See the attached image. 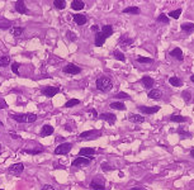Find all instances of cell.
<instances>
[{
    "instance_id": "obj_1",
    "label": "cell",
    "mask_w": 194,
    "mask_h": 190,
    "mask_svg": "<svg viewBox=\"0 0 194 190\" xmlns=\"http://www.w3.org/2000/svg\"><path fill=\"white\" fill-rule=\"evenodd\" d=\"M112 34H113V27L109 26V24H108V26H103L102 31H99L95 34V41H94V43H95L97 47H102L107 38L111 37Z\"/></svg>"
},
{
    "instance_id": "obj_2",
    "label": "cell",
    "mask_w": 194,
    "mask_h": 190,
    "mask_svg": "<svg viewBox=\"0 0 194 190\" xmlns=\"http://www.w3.org/2000/svg\"><path fill=\"white\" fill-rule=\"evenodd\" d=\"M95 85H97V89L100 90L103 93H108L109 90L113 88V84H112V80L111 77H108V76H99L95 81Z\"/></svg>"
},
{
    "instance_id": "obj_3",
    "label": "cell",
    "mask_w": 194,
    "mask_h": 190,
    "mask_svg": "<svg viewBox=\"0 0 194 190\" xmlns=\"http://www.w3.org/2000/svg\"><path fill=\"white\" fill-rule=\"evenodd\" d=\"M12 118L19 123H33L37 121V115L33 113H23V114H12Z\"/></svg>"
},
{
    "instance_id": "obj_4",
    "label": "cell",
    "mask_w": 194,
    "mask_h": 190,
    "mask_svg": "<svg viewBox=\"0 0 194 190\" xmlns=\"http://www.w3.org/2000/svg\"><path fill=\"white\" fill-rule=\"evenodd\" d=\"M72 145L69 143V142H65V143H61L55 148V155H66L69 153L70 150H71Z\"/></svg>"
},
{
    "instance_id": "obj_5",
    "label": "cell",
    "mask_w": 194,
    "mask_h": 190,
    "mask_svg": "<svg viewBox=\"0 0 194 190\" xmlns=\"http://www.w3.org/2000/svg\"><path fill=\"white\" fill-rule=\"evenodd\" d=\"M90 189L92 190H105V186H104V179L102 176H95V179L90 183Z\"/></svg>"
},
{
    "instance_id": "obj_6",
    "label": "cell",
    "mask_w": 194,
    "mask_h": 190,
    "mask_svg": "<svg viewBox=\"0 0 194 190\" xmlns=\"http://www.w3.org/2000/svg\"><path fill=\"white\" fill-rule=\"evenodd\" d=\"M41 93L47 98H52V96H55V95H57L60 93V89L56 88V86H46V88H43L41 90Z\"/></svg>"
},
{
    "instance_id": "obj_7",
    "label": "cell",
    "mask_w": 194,
    "mask_h": 190,
    "mask_svg": "<svg viewBox=\"0 0 194 190\" xmlns=\"http://www.w3.org/2000/svg\"><path fill=\"white\" fill-rule=\"evenodd\" d=\"M62 71L65 74H70V75H78L81 72V69L78 67L76 65H74V64H67L65 66V67L62 69Z\"/></svg>"
},
{
    "instance_id": "obj_8",
    "label": "cell",
    "mask_w": 194,
    "mask_h": 190,
    "mask_svg": "<svg viewBox=\"0 0 194 190\" xmlns=\"http://www.w3.org/2000/svg\"><path fill=\"white\" fill-rule=\"evenodd\" d=\"M98 118H100L102 121H105L107 123H109V124H114L116 121H117V117H116V114H113V113H102L100 115H98Z\"/></svg>"
},
{
    "instance_id": "obj_9",
    "label": "cell",
    "mask_w": 194,
    "mask_h": 190,
    "mask_svg": "<svg viewBox=\"0 0 194 190\" xmlns=\"http://www.w3.org/2000/svg\"><path fill=\"white\" fill-rule=\"evenodd\" d=\"M92 159H86V157H78L75 159L72 162H71V166L72 167H78V166H88L90 164Z\"/></svg>"
},
{
    "instance_id": "obj_10",
    "label": "cell",
    "mask_w": 194,
    "mask_h": 190,
    "mask_svg": "<svg viewBox=\"0 0 194 190\" xmlns=\"http://www.w3.org/2000/svg\"><path fill=\"white\" fill-rule=\"evenodd\" d=\"M24 170V165L23 164H14L9 167V172L13 174V175H20Z\"/></svg>"
},
{
    "instance_id": "obj_11",
    "label": "cell",
    "mask_w": 194,
    "mask_h": 190,
    "mask_svg": "<svg viewBox=\"0 0 194 190\" xmlns=\"http://www.w3.org/2000/svg\"><path fill=\"white\" fill-rule=\"evenodd\" d=\"M140 112H142L145 114H154V113H157L160 110V107L159 105H154V107H138Z\"/></svg>"
},
{
    "instance_id": "obj_12",
    "label": "cell",
    "mask_w": 194,
    "mask_h": 190,
    "mask_svg": "<svg viewBox=\"0 0 194 190\" xmlns=\"http://www.w3.org/2000/svg\"><path fill=\"white\" fill-rule=\"evenodd\" d=\"M72 19H74V22L76 23L78 26H84L85 23L88 22V18H86L85 14H74Z\"/></svg>"
},
{
    "instance_id": "obj_13",
    "label": "cell",
    "mask_w": 194,
    "mask_h": 190,
    "mask_svg": "<svg viewBox=\"0 0 194 190\" xmlns=\"http://www.w3.org/2000/svg\"><path fill=\"white\" fill-rule=\"evenodd\" d=\"M95 153V148L93 147H84L79 151V157H85V156H93Z\"/></svg>"
},
{
    "instance_id": "obj_14",
    "label": "cell",
    "mask_w": 194,
    "mask_h": 190,
    "mask_svg": "<svg viewBox=\"0 0 194 190\" xmlns=\"http://www.w3.org/2000/svg\"><path fill=\"white\" fill-rule=\"evenodd\" d=\"M15 10L18 13H20V14H28V13H29L23 0H18V1L15 3Z\"/></svg>"
},
{
    "instance_id": "obj_15",
    "label": "cell",
    "mask_w": 194,
    "mask_h": 190,
    "mask_svg": "<svg viewBox=\"0 0 194 190\" xmlns=\"http://www.w3.org/2000/svg\"><path fill=\"white\" fill-rule=\"evenodd\" d=\"M170 56L171 57H175L178 61H183L184 60V56H183V51L182 48H179V47H175L174 50L170 51Z\"/></svg>"
},
{
    "instance_id": "obj_16",
    "label": "cell",
    "mask_w": 194,
    "mask_h": 190,
    "mask_svg": "<svg viewBox=\"0 0 194 190\" xmlns=\"http://www.w3.org/2000/svg\"><path fill=\"white\" fill-rule=\"evenodd\" d=\"M93 134H99V132L95 131V129H92V131H86V132H83V133H80L78 138L80 141H83V140H90V137Z\"/></svg>"
},
{
    "instance_id": "obj_17",
    "label": "cell",
    "mask_w": 194,
    "mask_h": 190,
    "mask_svg": "<svg viewBox=\"0 0 194 190\" xmlns=\"http://www.w3.org/2000/svg\"><path fill=\"white\" fill-rule=\"evenodd\" d=\"M55 132V128L50 126V124H45L42 127V131H41V137H47V136H51L52 133Z\"/></svg>"
},
{
    "instance_id": "obj_18",
    "label": "cell",
    "mask_w": 194,
    "mask_h": 190,
    "mask_svg": "<svg viewBox=\"0 0 194 190\" xmlns=\"http://www.w3.org/2000/svg\"><path fill=\"white\" fill-rule=\"evenodd\" d=\"M71 8L74 10H83L85 8V3L81 0H74V1H71Z\"/></svg>"
},
{
    "instance_id": "obj_19",
    "label": "cell",
    "mask_w": 194,
    "mask_h": 190,
    "mask_svg": "<svg viewBox=\"0 0 194 190\" xmlns=\"http://www.w3.org/2000/svg\"><path fill=\"white\" fill-rule=\"evenodd\" d=\"M141 81H142V84L145 85V88H147V89H151V88L154 86V84H155L154 79L150 77V76H143Z\"/></svg>"
},
{
    "instance_id": "obj_20",
    "label": "cell",
    "mask_w": 194,
    "mask_h": 190,
    "mask_svg": "<svg viewBox=\"0 0 194 190\" xmlns=\"http://www.w3.org/2000/svg\"><path fill=\"white\" fill-rule=\"evenodd\" d=\"M128 119L133 123H143L145 122V118L142 115H140V114H130Z\"/></svg>"
},
{
    "instance_id": "obj_21",
    "label": "cell",
    "mask_w": 194,
    "mask_h": 190,
    "mask_svg": "<svg viewBox=\"0 0 194 190\" xmlns=\"http://www.w3.org/2000/svg\"><path fill=\"white\" fill-rule=\"evenodd\" d=\"M149 98L150 99H154V100H159L160 98H161V91L157 89H152L149 91Z\"/></svg>"
},
{
    "instance_id": "obj_22",
    "label": "cell",
    "mask_w": 194,
    "mask_h": 190,
    "mask_svg": "<svg viewBox=\"0 0 194 190\" xmlns=\"http://www.w3.org/2000/svg\"><path fill=\"white\" fill-rule=\"evenodd\" d=\"M12 22L7 18H0V29H10Z\"/></svg>"
},
{
    "instance_id": "obj_23",
    "label": "cell",
    "mask_w": 194,
    "mask_h": 190,
    "mask_svg": "<svg viewBox=\"0 0 194 190\" xmlns=\"http://www.w3.org/2000/svg\"><path fill=\"white\" fill-rule=\"evenodd\" d=\"M23 31H24V28H22V27H13V28H10V34L14 36L15 38H18V37L22 36Z\"/></svg>"
},
{
    "instance_id": "obj_24",
    "label": "cell",
    "mask_w": 194,
    "mask_h": 190,
    "mask_svg": "<svg viewBox=\"0 0 194 190\" xmlns=\"http://www.w3.org/2000/svg\"><path fill=\"white\" fill-rule=\"evenodd\" d=\"M180 27H182V31L185 32V33L194 32V23H183Z\"/></svg>"
},
{
    "instance_id": "obj_25",
    "label": "cell",
    "mask_w": 194,
    "mask_h": 190,
    "mask_svg": "<svg viewBox=\"0 0 194 190\" xmlns=\"http://www.w3.org/2000/svg\"><path fill=\"white\" fill-rule=\"evenodd\" d=\"M119 43L122 45L123 48H128V46L133 43V39L132 38H127V37H122L119 39Z\"/></svg>"
},
{
    "instance_id": "obj_26",
    "label": "cell",
    "mask_w": 194,
    "mask_h": 190,
    "mask_svg": "<svg viewBox=\"0 0 194 190\" xmlns=\"http://www.w3.org/2000/svg\"><path fill=\"white\" fill-rule=\"evenodd\" d=\"M170 121L174 122V123H184L188 121L187 117H183V115H171L170 117Z\"/></svg>"
},
{
    "instance_id": "obj_27",
    "label": "cell",
    "mask_w": 194,
    "mask_h": 190,
    "mask_svg": "<svg viewBox=\"0 0 194 190\" xmlns=\"http://www.w3.org/2000/svg\"><path fill=\"white\" fill-rule=\"evenodd\" d=\"M123 13H131V14H140L141 10L138 7H127L123 9Z\"/></svg>"
},
{
    "instance_id": "obj_28",
    "label": "cell",
    "mask_w": 194,
    "mask_h": 190,
    "mask_svg": "<svg viewBox=\"0 0 194 190\" xmlns=\"http://www.w3.org/2000/svg\"><path fill=\"white\" fill-rule=\"evenodd\" d=\"M169 83L171 84L173 86H176V88L178 86H182V85H183V81L179 77H176V76H173V77H170L169 79Z\"/></svg>"
},
{
    "instance_id": "obj_29",
    "label": "cell",
    "mask_w": 194,
    "mask_h": 190,
    "mask_svg": "<svg viewBox=\"0 0 194 190\" xmlns=\"http://www.w3.org/2000/svg\"><path fill=\"white\" fill-rule=\"evenodd\" d=\"M111 108L113 109H117V110H126V105L121 102H114V103H111Z\"/></svg>"
},
{
    "instance_id": "obj_30",
    "label": "cell",
    "mask_w": 194,
    "mask_h": 190,
    "mask_svg": "<svg viewBox=\"0 0 194 190\" xmlns=\"http://www.w3.org/2000/svg\"><path fill=\"white\" fill-rule=\"evenodd\" d=\"M113 57H116V58H117L118 61H122V62H124V61H126V57H124V55H123L119 50L113 51Z\"/></svg>"
},
{
    "instance_id": "obj_31",
    "label": "cell",
    "mask_w": 194,
    "mask_h": 190,
    "mask_svg": "<svg viewBox=\"0 0 194 190\" xmlns=\"http://www.w3.org/2000/svg\"><path fill=\"white\" fill-rule=\"evenodd\" d=\"M137 62L140 64H152L154 60L150 57H142V56H137Z\"/></svg>"
},
{
    "instance_id": "obj_32",
    "label": "cell",
    "mask_w": 194,
    "mask_h": 190,
    "mask_svg": "<svg viewBox=\"0 0 194 190\" xmlns=\"http://www.w3.org/2000/svg\"><path fill=\"white\" fill-rule=\"evenodd\" d=\"M79 104H80V100H78V99H70V100L65 103V108H72L75 105H79Z\"/></svg>"
},
{
    "instance_id": "obj_33",
    "label": "cell",
    "mask_w": 194,
    "mask_h": 190,
    "mask_svg": "<svg viewBox=\"0 0 194 190\" xmlns=\"http://www.w3.org/2000/svg\"><path fill=\"white\" fill-rule=\"evenodd\" d=\"M9 62H10V57L9 56L0 57V67H5V66L9 65Z\"/></svg>"
},
{
    "instance_id": "obj_34",
    "label": "cell",
    "mask_w": 194,
    "mask_h": 190,
    "mask_svg": "<svg viewBox=\"0 0 194 190\" xmlns=\"http://www.w3.org/2000/svg\"><path fill=\"white\" fill-rule=\"evenodd\" d=\"M53 5L57 8V9H61V10H62V9L66 8V1H65V0H55Z\"/></svg>"
},
{
    "instance_id": "obj_35",
    "label": "cell",
    "mask_w": 194,
    "mask_h": 190,
    "mask_svg": "<svg viewBox=\"0 0 194 190\" xmlns=\"http://www.w3.org/2000/svg\"><path fill=\"white\" fill-rule=\"evenodd\" d=\"M157 22H160V23H164V24H169V18H168V15H165V14L163 13V14H160V15L157 17Z\"/></svg>"
},
{
    "instance_id": "obj_36",
    "label": "cell",
    "mask_w": 194,
    "mask_h": 190,
    "mask_svg": "<svg viewBox=\"0 0 194 190\" xmlns=\"http://www.w3.org/2000/svg\"><path fill=\"white\" fill-rule=\"evenodd\" d=\"M178 134L182 137V138H190L192 137V133L190 132H187V131H184V129H179L178 131Z\"/></svg>"
},
{
    "instance_id": "obj_37",
    "label": "cell",
    "mask_w": 194,
    "mask_h": 190,
    "mask_svg": "<svg viewBox=\"0 0 194 190\" xmlns=\"http://www.w3.org/2000/svg\"><path fill=\"white\" fill-rule=\"evenodd\" d=\"M180 14H182V9H176V10H171L169 13V17H171L174 19H178L179 17H180Z\"/></svg>"
},
{
    "instance_id": "obj_38",
    "label": "cell",
    "mask_w": 194,
    "mask_h": 190,
    "mask_svg": "<svg viewBox=\"0 0 194 190\" xmlns=\"http://www.w3.org/2000/svg\"><path fill=\"white\" fill-rule=\"evenodd\" d=\"M182 96H183V99H184V100H185L187 103H189V102L192 100V94H190V91H187V90L182 93Z\"/></svg>"
},
{
    "instance_id": "obj_39",
    "label": "cell",
    "mask_w": 194,
    "mask_h": 190,
    "mask_svg": "<svg viewBox=\"0 0 194 190\" xmlns=\"http://www.w3.org/2000/svg\"><path fill=\"white\" fill-rule=\"evenodd\" d=\"M66 37H67V39H69V41H72V42H74V41H76V38H78L76 34H75L74 32H71V31H69L67 33H66Z\"/></svg>"
},
{
    "instance_id": "obj_40",
    "label": "cell",
    "mask_w": 194,
    "mask_h": 190,
    "mask_svg": "<svg viewBox=\"0 0 194 190\" xmlns=\"http://www.w3.org/2000/svg\"><path fill=\"white\" fill-rule=\"evenodd\" d=\"M12 71L15 75H19V64L18 62H13V65H12Z\"/></svg>"
},
{
    "instance_id": "obj_41",
    "label": "cell",
    "mask_w": 194,
    "mask_h": 190,
    "mask_svg": "<svg viewBox=\"0 0 194 190\" xmlns=\"http://www.w3.org/2000/svg\"><path fill=\"white\" fill-rule=\"evenodd\" d=\"M42 150H24V153H29V155H38L41 153Z\"/></svg>"
},
{
    "instance_id": "obj_42",
    "label": "cell",
    "mask_w": 194,
    "mask_h": 190,
    "mask_svg": "<svg viewBox=\"0 0 194 190\" xmlns=\"http://www.w3.org/2000/svg\"><path fill=\"white\" fill-rule=\"evenodd\" d=\"M116 98H118V99H130V95L127 93H118L116 95Z\"/></svg>"
},
{
    "instance_id": "obj_43",
    "label": "cell",
    "mask_w": 194,
    "mask_h": 190,
    "mask_svg": "<svg viewBox=\"0 0 194 190\" xmlns=\"http://www.w3.org/2000/svg\"><path fill=\"white\" fill-rule=\"evenodd\" d=\"M102 169L105 171H109V170H112V166H109L108 164H102Z\"/></svg>"
},
{
    "instance_id": "obj_44",
    "label": "cell",
    "mask_w": 194,
    "mask_h": 190,
    "mask_svg": "<svg viewBox=\"0 0 194 190\" xmlns=\"http://www.w3.org/2000/svg\"><path fill=\"white\" fill-rule=\"evenodd\" d=\"M42 190H55V188L52 186V185H45V186L42 188Z\"/></svg>"
},
{
    "instance_id": "obj_45",
    "label": "cell",
    "mask_w": 194,
    "mask_h": 190,
    "mask_svg": "<svg viewBox=\"0 0 194 190\" xmlns=\"http://www.w3.org/2000/svg\"><path fill=\"white\" fill-rule=\"evenodd\" d=\"M90 113L93 114L94 119H97V118H98V113H97V110H95V109H92V110H90Z\"/></svg>"
},
{
    "instance_id": "obj_46",
    "label": "cell",
    "mask_w": 194,
    "mask_h": 190,
    "mask_svg": "<svg viewBox=\"0 0 194 190\" xmlns=\"http://www.w3.org/2000/svg\"><path fill=\"white\" fill-rule=\"evenodd\" d=\"M92 31H94V32H99V26H97V24H94L93 27H92Z\"/></svg>"
},
{
    "instance_id": "obj_47",
    "label": "cell",
    "mask_w": 194,
    "mask_h": 190,
    "mask_svg": "<svg viewBox=\"0 0 194 190\" xmlns=\"http://www.w3.org/2000/svg\"><path fill=\"white\" fill-rule=\"evenodd\" d=\"M10 137H13L14 140H19L20 138V136H18V134H15V133H10Z\"/></svg>"
},
{
    "instance_id": "obj_48",
    "label": "cell",
    "mask_w": 194,
    "mask_h": 190,
    "mask_svg": "<svg viewBox=\"0 0 194 190\" xmlns=\"http://www.w3.org/2000/svg\"><path fill=\"white\" fill-rule=\"evenodd\" d=\"M7 107V104L5 103H3V104H0V109H3V108H5Z\"/></svg>"
},
{
    "instance_id": "obj_49",
    "label": "cell",
    "mask_w": 194,
    "mask_h": 190,
    "mask_svg": "<svg viewBox=\"0 0 194 190\" xmlns=\"http://www.w3.org/2000/svg\"><path fill=\"white\" fill-rule=\"evenodd\" d=\"M190 156H192V157L194 159V148H192V150H190Z\"/></svg>"
},
{
    "instance_id": "obj_50",
    "label": "cell",
    "mask_w": 194,
    "mask_h": 190,
    "mask_svg": "<svg viewBox=\"0 0 194 190\" xmlns=\"http://www.w3.org/2000/svg\"><path fill=\"white\" fill-rule=\"evenodd\" d=\"M131 190H145V189H142V188H132Z\"/></svg>"
},
{
    "instance_id": "obj_51",
    "label": "cell",
    "mask_w": 194,
    "mask_h": 190,
    "mask_svg": "<svg viewBox=\"0 0 194 190\" xmlns=\"http://www.w3.org/2000/svg\"><path fill=\"white\" fill-rule=\"evenodd\" d=\"M190 80H192V83H194V74L190 76Z\"/></svg>"
},
{
    "instance_id": "obj_52",
    "label": "cell",
    "mask_w": 194,
    "mask_h": 190,
    "mask_svg": "<svg viewBox=\"0 0 194 190\" xmlns=\"http://www.w3.org/2000/svg\"><path fill=\"white\" fill-rule=\"evenodd\" d=\"M3 126H4V123H3L1 121H0V127H3Z\"/></svg>"
},
{
    "instance_id": "obj_53",
    "label": "cell",
    "mask_w": 194,
    "mask_h": 190,
    "mask_svg": "<svg viewBox=\"0 0 194 190\" xmlns=\"http://www.w3.org/2000/svg\"><path fill=\"white\" fill-rule=\"evenodd\" d=\"M0 155H1V146H0Z\"/></svg>"
},
{
    "instance_id": "obj_54",
    "label": "cell",
    "mask_w": 194,
    "mask_h": 190,
    "mask_svg": "<svg viewBox=\"0 0 194 190\" xmlns=\"http://www.w3.org/2000/svg\"><path fill=\"white\" fill-rule=\"evenodd\" d=\"M0 190H4V189H0Z\"/></svg>"
}]
</instances>
